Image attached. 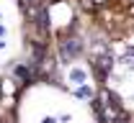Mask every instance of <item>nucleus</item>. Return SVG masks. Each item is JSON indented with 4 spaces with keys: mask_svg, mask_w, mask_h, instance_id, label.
I'll list each match as a JSON object with an SVG mask.
<instances>
[{
    "mask_svg": "<svg viewBox=\"0 0 134 123\" xmlns=\"http://www.w3.org/2000/svg\"><path fill=\"white\" fill-rule=\"evenodd\" d=\"M93 105H96V113L100 115L103 123H114L119 115H121V108H119V103H116L114 95H100Z\"/></svg>",
    "mask_w": 134,
    "mask_h": 123,
    "instance_id": "f257e3e1",
    "label": "nucleus"
},
{
    "mask_svg": "<svg viewBox=\"0 0 134 123\" xmlns=\"http://www.w3.org/2000/svg\"><path fill=\"white\" fill-rule=\"evenodd\" d=\"M111 67V56H100L98 62H96V69L100 72V74H106V69Z\"/></svg>",
    "mask_w": 134,
    "mask_h": 123,
    "instance_id": "7ed1b4c3",
    "label": "nucleus"
},
{
    "mask_svg": "<svg viewBox=\"0 0 134 123\" xmlns=\"http://www.w3.org/2000/svg\"><path fill=\"white\" fill-rule=\"evenodd\" d=\"M85 3H90V5H103L106 0H85Z\"/></svg>",
    "mask_w": 134,
    "mask_h": 123,
    "instance_id": "423d86ee",
    "label": "nucleus"
},
{
    "mask_svg": "<svg viewBox=\"0 0 134 123\" xmlns=\"http://www.w3.org/2000/svg\"><path fill=\"white\" fill-rule=\"evenodd\" d=\"M114 123H129V118H126V115L121 113V115H119V118H116V121H114Z\"/></svg>",
    "mask_w": 134,
    "mask_h": 123,
    "instance_id": "39448f33",
    "label": "nucleus"
},
{
    "mask_svg": "<svg viewBox=\"0 0 134 123\" xmlns=\"http://www.w3.org/2000/svg\"><path fill=\"white\" fill-rule=\"evenodd\" d=\"M77 51H80V41L70 38V41H65V44H62V54H65L67 59H70V56H75Z\"/></svg>",
    "mask_w": 134,
    "mask_h": 123,
    "instance_id": "f03ea898",
    "label": "nucleus"
},
{
    "mask_svg": "<svg viewBox=\"0 0 134 123\" xmlns=\"http://www.w3.org/2000/svg\"><path fill=\"white\" fill-rule=\"evenodd\" d=\"M21 5L26 8V5H41V0H21Z\"/></svg>",
    "mask_w": 134,
    "mask_h": 123,
    "instance_id": "20e7f679",
    "label": "nucleus"
}]
</instances>
